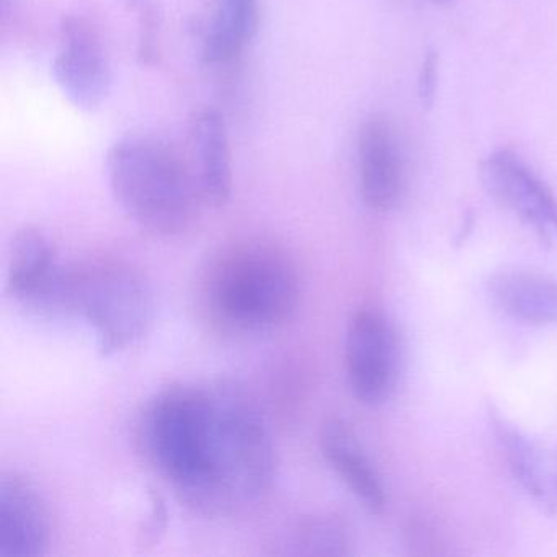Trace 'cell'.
<instances>
[{"mask_svg":"<svg viewBox=\"0 0 557 557\" xmlns=\"http://www.w3.org/2000/svg\"><path fill=\"white\" fill-rule=\"evenodd\" d=\"M138 442L175 494L208 515L259 500L276 475L269 423L249 394L230 384H174L149 399Z\"/></svg>","mask_w":557,"mask_h":557,"instance_id":"6da1fadb","label":"cell"},{"mask_svg":"<svg viewBox=\"0 0 557 557\" xmlns=\"http://www.w3.org/2000/svg\"><path fill=\"white\" fill-rule=\"evenodd\" d=\"M205 298L224 327L270 331L296 311L298 272L292 259L273 244L237 243L221 250L208 267Z\"/></svg>","mask_w":557,"mask_h":557,"instance_id":"7a4b0ae2","label":"cell"},{"mask_svg":"<svg viewBox=\"0 0 557 557\" xmlns=\"http://www.w3.org/2000/svg\"><path fill=\"white\" fill-rule=\"evenodd\" d=\"M107 177L126 216L158 236H177L194 223L197 185L187 159L161 139L128 136L110 148Z\"/></svg>","mask_w":557,"mask_h":557,"instance_id":"3957f363","label":"cell"},{"mask_svg":"<svg viewBox=\"0 0 557 557\" xmlns=\"http://www.w3.org/2000/svg\"><path fill=\"white\" fill-rule=\"evenodd\" d=\"M151 286L138 270L116 260L67 267L66 314L84 319L102 355L141 341L154 319Z\"/></svg>","mask_w":557,"mask_h":557,"instance_id":"277c9868","label":"cell"},{"mask_svg":"<svg viewBox=\"0 0 557 557\" xmlns=\"http://www.w3.org/2000/svg\"><path fill=\"white\" fill-rule=\"evenodd\" d=\"M345 370L351 393L368 406L384 403L397 376V338L380 311L361 309L345 337Z\"/></svg>","mask_w":557,"mask_h":557,"instance_id":"5b68a950","label":"cell"},{"mask_svg":"<svg viewBox=\"0 0 557 557\" xmlns=\"http://www.w3.org/2000/svg\"><path fill=\"white\" fill-rule=\"evenodd\" d=\"M53 76L64 97L86 112L99 109L109 96L112 70L102 38L79 15H64L61 21Z\"/></svg>","mask_w":557,"mask_h":557,"instance_id":"8992f818","label":"cell"},{"mask_svg":"<svg viewBox=\"0 0 557 557\" xmlns=\"http://www.w3.org/2000/svg\"><path fill=\"white\" fill-rule=\"evenodd\" d=\"M67 267L58 262L47 234L27 226L12 240L8 293L27 309L41 314H64Z\"/></svg>","mask_w":557,"mask_h":557,"instance_id":"52a82bcc","label":"cell"},{"mask_svg":"<svg viewBox=\"0 0 557 557\" xmlns=\"http://www.w3.org/2000/svg\"><path fill=\"white\" fill-rule=\"evenodd\" d=\"M485 190L546 243L557 239V201L533 169L513 151L492 152L481 165Z\"/></svg>","mask_w":557,"mask_h":557,"instance_id":"ba28073f","label":"cell"},{"mask_svg":"<svg viewBox=\"0 0 557 557\" xmlns=\"http://www.w3.org/2000/svg\"><path fill=\"white\" fill-rule=\"evenodd\" d=\"M187 164L201 203L221 208L233 195V162L224 116L218 110H198L188 126Z\"/></svg>","mask_w":557,"mask_h":557,"instance_id":"9c48e42d","label":"cell"},{"mask_svg":"<svg viewBox=\"0 0 557 557\" xmlns=\"http://www.w3.org/2000/svg\"><path fill=\"white\" fill-rule=\"evenodd\" d=\"M50 537V515L37 488L18 475H4L0 482V556H41Z\"/></svg>","mask_w":557,"mask_h":557,"instance_id":"30bf717a","label":"cell"},{"mask_svg":"<svg viewBox=\"0 0 557 557\" xmlns=\"http://www.w3.org/2000/svg\"><path fill=\"white\" fill-rule=\"evenodd\" d=\"M358 175L371 210L386 213L396 207L403 194V158L393 129L377 116L364 122L358 135Z\"/></svg>","mask_w":557,"mask_h":557,"instance_id":"8fae6325","label":"cell"},{"mask_svg":"<svg viewBox=\"0 0 557 557\" xmlns=\"http://www.w3.org/2000/svg\"><path fill=\"white\" fill-rule=\"evenodd\" d=\"M319 442L325 461L341 475L363 507L371 513H381L386 507L383 482L350 425L341 419H329L322 425Z\"/></svg>","mask_w":557,"mask_h":557,"instance_id":"7c38bea8","label":"cell"},{"mask_svg":"<svg viewBox=\"0 0 557 557\" xmlns=\"http://www.w3.org/2000/svg\"><path fill=\"white\" fill-rule=\"evenodd\" d=\"M260 25L259 0H213L201 40V60L224 66L243 54Z\"/></svg>","mask_w":557,"mask_h":557,"instance_id":"4fadbf2b","label":"cell"},{"mask_svg":"<svg viewBox=\"0 0 557 557\" xmlns=\"http://www.w3.org/2000/svg\"><path fill=\"white\" fill-rule=\"evenodd\" d=\"M492 299L515 321L557 324V280L533 272H502L492 276Z\"/></svg>","mask_w":557,"mask_h":557,"instance_id":"5bb4252c","label":"cell"},{"mask_svg":"<svg viewBox=\"0 0 557 557\" xmlns=\"http://www.w3.org/2000/svg\"><path fill=\"white\" fill-rule=\"evenodd\" d=\"M492 429L513 478L547 507L557 505V472L550 471L543 451L517 426L492 412Z\"/></svg>","mask_w":557,"mask_h":557,"instance_id":"9a60e30c","label":"cell"},{"mask_svg":"<svg viewBox=\"0 0 557 557\" xmlns=\"http://www.w3.org/2000/svg\"><path fill=\"white\" fill-rule=\"evenodd\" d=\"M299 553L319 556H344L348 553V534L344 524L335 518H318L308 521L296 534Z\"/></svg>","mask_w":557,"mask_h":557,"instance_id":"2e32d148","label":"cell"},{"mask_svg":"<svg viewBox=\"0 0 557 557\" xmlns=\"http://www.w3.org/2000/svg\"><path fill=\"white\" fill-rule=\"evenodd\" d=\"M138 12V57L143 63H151L156 57V18L154 0H128Z\"/></svg>","mask_w":557,"mask_h":557,"instance_id":"e0dca14e","label":"cell"},{"mask_svg":"<svg viewBox=\"0 0 557 557\" xmlns=\"http://www.w3.org/2000/svg\"><path fill=\"white\" fill-rule=\"evenodd\" d=\"M436 89V57L430 53L423 61L422 73H420L419 92L423 106H430L435 96Z\"/></svg>","mask_w":557,"mask_h":557,"instance_id":"ac0fdd59","label":"cell"},{"mask_svg":"<svg viewBox=\"0 0 557 557\" xmlns=\"http://www.w3.org/2000/svg\"><path fill=\"white\" fill-rule=\"evenodd\" d=\"M436 4H443V2H449V0H433Z\"/></svg>","mask_w":557,"mask_h":557,"instance_id":"d6986e66","label":"cell"}]
</instances>
